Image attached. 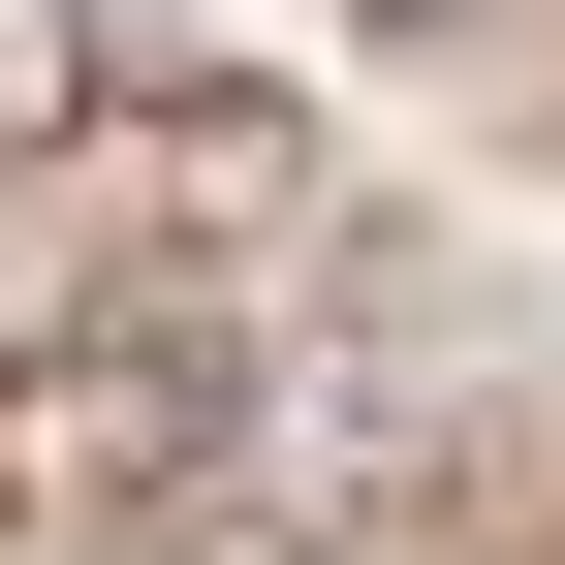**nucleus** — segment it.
Listing matches in <instances>:
<instances>
[{
    "instance_id": "1",
    "label": "nucleus",
    "mask_w": 565,
    "mask_h": 565,
    "mask_svg": "<svg viewBox=\"0 0 565 565\" xmlns=\"http://www.w3.org/2000/svg\"><path fill=\"white\" fill-rule=\"evenodd\" d=\"M95 95H126V63H95V0H0V158H63Z\"/></svg>"
}]
</instances>
